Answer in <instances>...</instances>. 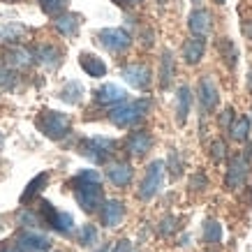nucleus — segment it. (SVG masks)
Masks as SVG:
<instances>
[{"mask_svg": "<svg viewBox=\"0 0 252 252\" xmlns=\"http://www.w3.org/2000/svg\"><path fill=\"white\" fill-rule=\"evenodd\" d=\"M130 2H132V5H137V2H141V0H130Z\"/></svg>", "mask_w": 252, "mask_h": 252, "instance_id": "44", "label": "nucleus"}, {"mask_svg": "<svg viewBox=\"0 0 252 252\" xmlns=\"http://www.w3.org/2000/svg\"><path fill=\"white\" fill-rule=\"evenodd\" d=\"M211 158H213V162H222L227 158V144L222 139H213L211 141Z\"/></svg>", "mask_w": 252, "mask_h": 252, "instance_id": "30", "label": "nucleus"}, {"mask_svg": "<svg viewBox=\"0 0 252 252\" xmlns=\"http://www.w3.org/2000/svg\"><path fill=\"white\" fill-rule=\"evenodd\" d=\"M19 222H26L28 227H35V224H37V218L32 213H28V211H23V213L19 215Z\"/></svg>", "mask_w": 252, "mask_h": 252, "instance_id": "37", "label": "nucleus"}, {"mask_svg": "<svg viewBox=\"0 0 252 252\" xmlns=\"http://www.w3.org/2000/svg\"><path fill=\"white\" fill-rule=\"evenodd\" d=\"M56 31L65 35V37H72V35H77L79 31V16L77 14H63L56 19Z\"/></svg>", "mask_w": 252, "mask_h": 252, "instance_id": "21", "label": "nucleus"}, {"mask_svg": "<svg viewBox=\"0 0 252 252\" xmlns=\"http://www.w3.org/2000/svg\"><path fill=\"white\" fill-rule=\"evenodd\" d=\"M188 26H190V31L194 37H211V32H213V14L208 12V9H194L188 19Z\"/></svg>", "mask_w": 252, "mask_h": 252, "instance_id": "10", "label": "nucleus"}, {"mask_svg": "<svg viewBox=\"0 0 252 252\" xmlns=\"http://www.w3.org/2000/svg\"><path fill=\"white\" fill-rule=\"evenodd\" d=\"M190 185L192 188H194V185H201V190H204V188H206V178H204V176H197V178L190 181Z\"/></svg>", "mask_w": 252, "mask_h": 252, "instance_id": "40", "label": "nucleus"}, {"mask_svg": "<svg viewBox=\"0 0 252 252\" xmlns=\"http://www.w3.org/2000/svg\"><path fill=\"white\" fill-rule=\"evenodd\" d=\"M201 238H204L206 245L222 243V224L218 220H206L204 222V234H201Z\"/></svg>", "mask_w": 252, "mask_h": 252, "instance_id": "22", "label": "nucleus"}, {"mask_svg": "<svg viewBox=\"0 0 252 252\" xmlns=\"http://www.w3.org/2000/svg\"><path fill=\"white\" fill-rule=\"evenodd\" d=\"M39 5H42L46 14H58V12L67 7V0H39Z\"/></svg>", "mask_w": 252, "mask_h": 252, "instance_id": "31", "label": "nucleus"}, {"mask_svg": "<svg viewBox=\"0 0 252 252\" xmlns=\"http://www.w3.org/2000/svg\"><path fill=\"white\" fill-rule=\"evenodd\" d=\"M14 32H23L21 26H14V28H5V31H0V37L5 39V42H14Z\"/></svg>", "mask_w": 252, "mask_h": 252, "instance_id": "36", "label": "nucleus"}, {"mask_svg": "<svg viewBox=\"0 0 252 252\" xmlns=\"http://www.w3.org/2000/svg\"><path fill=\"white\" fill-rule=\"evenodd\" d=\"M0 86H2V88H12V86H14V77H12V72L0 69Z\"/></svg>", "mask_w": 252, "mask_h": 252, "instance_id": "35", "label": "nucleus"}, {"mask_svg": "<svg viewBox=\"0 0 252 252\" xmlns=\"http://www.w3.org/2000/svg\"><path fill=\"white\" fill-rule=\"evenodd\" d=\"M197 93H199V102H201V107L204 111H213L218 107V102H220V91H218V84L213 81V77H201L197 86Z\"/></svg>", "mask_w": 252, "mask_h": 252, "instance_id": "11", "label": "nucleus"}, {"mask_svg": "<svg viewBox=\"0 0 252 252\" xmlns=\"http://www.w3.org/2000/svg\"><path fill=\"white\" fill-rule=\"evenodd\" d=\"M9 63H12V65H21V67H26V65H31L32 63V54L31 51H26V49H14V51H9Z\"/></svg>", "mask_w": 252, "mask_h": 252, "instance_id": "27", "label": "nucleus"}, {"mask_svg": "<svg viewBox=\"0 0 252 252\" xmlns=\"http://www.w3.org/2000/svg\"><path fill=\"white\" fill-rule=\"evenodd\" d=\"M220 51H222V56H224L227 65H229L231 69L236 67V49H234V44H231V39H222V42H220Z\"/></svg>", "mask_w": 252, "mask_h": 252, "instance_id": "29", "label": "nucleus"}, {"mask_svg": "<svg viewBox=\"0 0 252 252\" xmlns=\"http://www.w3.org/2000/svg\"><path fill=\"white\" fill-rule=\"evenodd\" d=\"M204 51H206V44L201 37H192L183 44V58L188 65H197L201 58H204Z\"/></svg>", "mask_w": 252, "mask_h": 252, "instance_id": "18", "label": "nucleus"}, {"mask_svg": "<svg viewBox=\"0 0 252 252\" xmlns=\"http://www.w3.org/2000/svg\"><path fill=\"white\" fill-rule=\"evenodd\" d=\"M116 148V141L114 139H107V137H88L79 144V153L93 160L95 164H102L107 162V158L114 153Z\"/></svg>", "mask_w": 252, "mask_h": 252, "instance_id": "2", "label": "nucleus"}, {"mask_svg": "<svg viewBox=\"0 0 252 252\" xmlns=\"http://www.w3.org/2000/svg\"><path fill=\"white\" fill-rule=\"evenodd\" d=\"M97 39H99V44L104 46L107 51H111V54H123L132 44L130 35L125 31H121V28H104V31L97 32Z\"/></svg>", "mask_w": 252, "mask_h": 252, "instance_id": "6", "label": "nucleus"}, {"mask_svg": "<svg viewBox=\"0 0 252 252\" xmlns=\"http://www.w3.org/2000/svg\"><path fill=\"white\" fill-rule=\"evenodd\" d=\"M97 252H109V248H107V245H104V248H99Z\"/></svg>", "mask_w": 252, "mask_h": 252, "instance_id": "43", "label": "nucleus"}, {"mask_svg": "<svg viewBox=\"0 0 252 252\" xmlns=\"http://www.w3.org/2000/svg\"><path fill=\"white\" fill-rule=\"evenodd\" d=\"M215 2H218V5H224V0H215Z\"/></svg>", "mask_w": 252, "mask_h": 252, "instance_id": "45", "label": "nucleus"}, {"mask_svg": "<svg viewBox=\"0 0 252 252\" xmlns=\"http://www.w3.org/2000/svg\"><path fill=\"white\" fill-rule=\"evenodd\" d=\"M74 183H99V174L95 169H86V171H79Z\"/></svg>", "mask_w": 252, "mask_h": 252, "instance_id": "33", "label": "nucleus"}, {"mask_svg": "<svg viewBox=\"0 0 252 252\" xmlns=\"http://www.w3.org/2000/svg\"><path fill=\"white\" fill-rule=\"evenodd\" d=\"M162 181H164V162H160V160L151 162L148 169H146L144 183L139 185V199H144V201L153 199L160 192Z\"/></svg>", "mask_w": 252, "mask_h": 252, "instance_id": "4", "label": "nucleus"}, {"mask_svg": "<svg viewBox=\"0 0 252 252\" xmlns=\"http://www.w3.org/2000/svg\"><path fill=\"white\" fill-rule=\"evenodd\" d=\"M151 146H153V139H151V134L144 130L139 132H132L130 137H127V144H125V148H127V153L130 155H144L151 151Z\"/></svg>", "mask_w": 252, "mask_h": 252, "instance_id": "13", "label": "nucleus"}, {"mask_svg": "<svg viewBox=\"0 0 252 252\" xmlns=\"http://www.w3.org/2000/svg\"><path fill=\"white\" fill-rule=\"evenodd\" d=\"M0 146H2V137H0Z\"/></svg>", "mask_w": 252, "mask_h": 252, "instance_id": "46", "label": "nucleus"}, {"mask_svg": "<svg viewBox=\"0 0 252 252\" xmlns=\"http://www.w3.org/2000/svg\"><path fill=\"white\" fill-rule=\"evenodd\" d=\"M46 183H49V174H39L35 181H31V183H28V188H26V190H23V194H21L23 204H26V201H31L37 192H42V188H44Z\"/></svg>", "mask_w": 252, "mask_h": 252, "instance_id": "25", "label": "nucleus"}, {"mask_svg": "<svg viewBox=\"0 0 252 252\" xmlns=\"http://www.w3.org/2000/svg\"><path fill=\"white\" fill-rule=\"evenodd\" d=\"M227 134H229L234 141H245L248 134H250V118H238V121H234V125L229 127Z\"/></svg>", "mask_w": 252, "mask_h": 252, "instance_id": "24", "label": "nucleus"}, {"mask_svg": "<svg viewBox=\"0 0 252 252\" xmlns=\"http://www.w3.org/2000/svg\"><path fill=\"white\" fill-rule=\"evenodd\" d=\"M190 104H192V95L188 86H181L178 88V95H176V116H178V123L185 125L188 123V116H190Z\"/></svg>", "mask_w": 252, "mask_h": 252, "instance_id": "19", "label": "nucleus"}, {"mask_svg": "<svg viewBox=\"0 0 252 252\" xmlns=\"http://www.w3.org/2000/svg\"><path fill=\"white\" fill-rule=\"evenodd\" d=\"M123 218H125V206L118 199H111L102 206V224L104 227H118Z\"/></svg>", "mask_w": 252, "mask_h": 252, "instance_id": "14", "label": "nucleus"}, {"mask_svg": "<svg viewBox=\"0 0 252 252\" xmlns=\"http://www.w3.org/2000/svg\"><path fill=\"white\" fill-rule=\"evenodd\" d=\"M51 248V241L44 234H37V231H28V234H21L19 236V250L26 252H46Z\"/></svg>", "mask_w": 252, "mask_h": 252, "instance_id": "12", "label": "nucleus"}, {"mask_svg": "<svg viewBox=\"0 0 252 252\" xmlns=\"http://www.w3.org/2000/svg\"><path fill=\"white\" fill-rule=\"evenodd\" d=\"M42 215H44V220L54 227L56 231H61V234H69L72 227H74V220H72V215L69 213H61V211H56L49 201H42Z\"/></svg>", "mask_w": 252, "mask_h": 252, "instance_id": "9", "label": "nucleus"}, {"mask_svg": "<svg viewBox=\"0 0 252 252\" xmlns=\"http://www.w3.org/2000/svg\"><path fill=\"white\" fill-rule=\"evenodd\" d=\"M81 95H84V86L79 84V81H69L61 91V99L69 102V104H77L79 99H81Z\"/></svg>", "mask_w": 252, "mask_h": 252, "instance_id": "26", "label": "nucleus"}, {"mask_svg": "<svg viewBox=\"0 0 252 252\" xmlns=\"http://www.w3.org/2000/svg\"><path fill=\"white\" fill-rule=\"evenodd\" d=\"M35 56H37L39 63H44L49 67H56V65L61 63V51L54 49V46H39L37 51H35Z\"/></svg>", "mask_w": 252, "mask_h": 252, "instance_id": "23", "label": "nucleus"}, {"mask_svg": "<svg viewBox=\"0 0 252 252\" xmlns=\"http://www.w3.org/2000/svg\"><path fill=\"white\" fill-rule=\"evenodd\" d=\"M248 91H252V69H250V74H248Z\"/></svg>", "mask_w": 252, "mask_h": 252, "instance_id": "42", "label": "nucleus"}, {"mask_svg": "<svg viewBox=\"0 0 252 252\" xmlns=\"http://www.w3.org/2000/svg\"><path fill=\"white\" fill-rule=\"evenodd\" d=\"M151 107H153V102L148 97L134 99V102H127V104L116 107L114 111L109 114V121L114 123L116 127H132V125H137V123L151 111Z\"/></svg>", "mask_w": 252, "mask_h": 252, "instance_id": "1", "label": "nucleus"}, {"mask_svg": "<svg viewBox=\"0 0 252 252\" xmlns=\"http://www.w3.org/2000/svg\"><path fill=\"white\" fill-rule=\"evenodd\" d=\"M116 5H121V7H127V5H132L130 0H114Z\"/></svg>", "mask_w": 252, "mask_h": 252, "instance_id": "41", "label": "nucleus"}, {"mask_svg": "<svg viewBox=\"0 0 252 252\" xmlns=\"http://www.w3.org/2000/svg\"><path fill=\"white\" fill-rule=\"evenodd\" d=\"M107 176L114 185L125 188V185H130V181H132V167L127 162H114V164L107 169Z\"/></svg>", "mask_w": 252, "mask_h": 252, "instance_id": "16", "label": "nucleus"}, {"mask_svg": "<svg viewBox=\"0 0 252 252\" xmlns=\"http://www.w3.org/2000/svg\"><path fill=\"white\" fill-rule=\"evenodd\" d=\"M7 252H16V250H7Z\"/></svg>", "mask_w": 252, "mask_h": 252, "instance_id": "47", "label": "nucleus"}, {"mask_svg": "<svg viewBox=\"0 0 252 252\" xmlns=\"http://www.w3.org/2000/svg\"><path fill=\"white\" fill-rule=\"evenodd\" d=\"M79 243L86 245V248L95 245L97 243V229H95L93 224H84V229L79 231Z\"/></svg>", "mask_w": 252, "mask_h": 252, "instance_id": "28", "label": "nucleus"}, {"mask_svg": "<svg viewBox=\"0 0 252 252\" xmlns=\"http://www.w3.org/2000/svg\"><path fill=\"white\" fill-rule=\"evenodd\" d=\"M234 121H236V111H234L231 107H227V109H224V111L220 114V127H222L224 132H229V127L234 125Z\"/></svg>", "mask_w": 252, "mask_h": 252, "instance_id": "32", "label": "nucleus"}, {"mask_svg": "<svg viewBox=\"0 0 252 252\" xmlns=\"http://www.w3.org/2000/svg\"><path fill=\"white\" fill-rule=\"evenodd\" d=\"M174 74H176L174 56H171V51H164V54H162V67H160V86L162 88H169V86H171Z\"/></svg>", "mask_w": 252, "mask_h": 252, "instance_id": "20", "label": "nucleus"}, {"mask_svg": "<svg viewBox=\"0 0 252 252\" xmlns=\"http://www.w3.org/2000/svg\"><path fill=\"white\" fill-rule=\"evenodd\" d=\"M243 35L252 42V21H245V23H243Z\"/></svg>", "mask_w": 252, "mask_h": 252, "instance_id": "39", "label": "nucleus"}, {"mask_svg": "<svg viewBox=\"0 0 252 252\" xmlns=\"http://www.w3.org/2000/svg\"><path fill=\"white\" fill-rule=\"evenodd\" d=\"M121 77L125 79L132 88H137V91H148V88H151V81H153V74H151L148 65H141V63H132L127 67H123Z\"/></svg>", "mask_w": 252, "mask_h": 252, "instance_id": "8", "label": "nucleus"}, {"mask_svg": "<svg viewBox=\"0 0 252 252\" xmlns=\"http://www.w3.org/2000/svg\"><path fill=\"white\" fill-rule=\"evenodd\" d=\"M111 252H130V241H121V243H116V248Z\"/></svg>", "mask_w": 252, "mask_h": 252, "instance_id": "38", "label": "nucleus"}, {"mask_svg": "<svg viewBox=\"0 0 252 252\" xmlns=\"http://www.w3.org/2000/svg\"><path fill=\"white\" fill-rule=\"evenodd\" d=\"M79 65L84 67V72L88 74V77H104L107 74V65H104V61L102 58H97V56H93V54H81L79 56Z\"/></svg>", "mask_w": 252, "mask_h": 252, "instance_id": "17", "label": "nucleus"}, {"mask_svg": "<svg viewBox=\"0 0 252 252\" xmlns=\"http://www.w3.org/2000/svg\"><path fill=\"white\" fill-rule=\"evenodd\" d=\"M37 127L49 139H63L69 132V116L61 111H44L37 118Z\"/></svg>", "mask_w": 252, "mask_h": 252, "instance_id": "3", "label": "nucleus"}, {"mask_svg": "<svg viewBox=\"0 0 252 252\" xmlns=\"http://www.w3.org/2000/svg\"><path fill=\"white\" fill-rule=\"evenodd\" d=\"M169 160H171V178H178V176L183 174V162H181V158H178L176 151H171Z\"/></svg>", "mask_w": 252, "mask_h": 252, "instance_id": "34", "label": "nucleus"}, {"mask_svg": "<svg viewBox=\"0 0 252 252\" xmlns=\"http://www.w3.org/2000/svg\"><path fill=\"white\" fill-rule=\"evenodd\" d=\"M125 95H127V93L123 91L121 86L104 84L95 93V99H97L99 104H121V102H125Z\"/></svg>", "mask_w": 252, "mask_h": 252, "instance_id": "15", "label": "nucleus"}, {"mask_svg": "<svg viewBox=\"0 0 252 252\" xmlns=\"http://www.w3.org/2000/svg\"><path fill=\"white\" fill-rule=\"evenodd\" d=\"M74 197H77V204L84 208L86 213H93L95 208L102 204V188L99 183H77V190H74Z\"/></svg>", "mask_w": 252, "mask_h": 252, "instance_id": "7", "label": "nucleus"}, {"mask_svg": "<svg viewBox=\"0 0 252 252\" xmlns=\"http://www.w3.org/2000/svg\"><path fill=\"white\" fill-rule=\"evenodd\" d=\"M245 151H248V153L236 155V158L231 160L229 171H227V176H224V188H227V190H238V188L245 183V178H248V169H250L248 158H250L252 144H250V148H245Z\"/></svg>", "mask_w": 252, "mask_h": 252, "instance_id": "5", "label": "nucleus"}]
</instances>
